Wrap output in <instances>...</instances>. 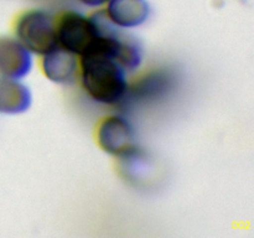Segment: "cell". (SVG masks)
<instances>
[{"label": "cell", "instance_id": "obj_1", "mask_svg": "<svg viewBox=\"0 0 254 238\" xmlns=\"http://www.w3.org/2000/svg\"><path fill=\"white\" fill-rule=\"evenodd\" d=\"M128 72L108 52L93 49L81 56V79L92 99L102 104L122 102L128 91Z\"/></svg>", "mask_w": 254, "mask_h": 238}, {"label": "cell", "instance_id": "obj_2", "mask_svg": "<svg viewBox=\"0 0 254 238\" xmlns=\"http://www.w3.org/2000/svg\"><path fill=\"white\" fill-rule=\"evenodd\" d=\"M16 35L31 54L44 56L59 45L56 20L51 12L44 9L24 12L17 20Z\"/></svg>", "mask_w": 254, "mask_h": 238}, {"label": "cell", "instance_id": "obj_3", "mask_svg": "<svg viewBox=\"0 0 254 238\" xmlns=\"http://www.w3.org/2000/svg\"><path fill=\"white\" fill-rule=\"evenodd\" d=\"M57 42L77 56L94 47L97 31L91 16L78 11H66L57 22Z\"/></svg>", "mask_w": 254, "mask_h": 238}, {"label": "cell", "instance_id": "obj_4", "mask_svg": "<svg viewBox=\"0 0 254 238\" xmlns=\"http://www.w3.org/2000/svg\"><path fill=\"white\" fill-rule=\"evenodd\" d=\"M99 146L109 155L126 159L139 150L133 124L122 116L108 117L98 129Z\"/></svg>", "mask_w": 254, "mask_h": 238}, {"label": "cell", "instance_id": "obj_5", "mask_svg": "<svg viewBox=\"0 0 254 238\" xmlns=\"http://www.w3.org/2000/svg\"><path fill=\"white\" fill-rule=\"evenodd\" d=\"M32 55L19 40L0 37V76L21 79L31 72Z\"/></svg>", "mask_w": 254, "mask_h": 238}, {"label": "cell", "instance_id": "obj_6", "mask_svg": "<svg viewBox=\"0 0 254 238\" xmlns=\"http://www.w3.org/2000/svg\"><path fill=\"white\" fill-rule=\"evenodd\" d=\"M42 69L47 78L54 83H73L78 73L77 55L57 45L51 51L44 55Z\"/></svg>", "mask_w": 254, "mask_h": 238}, {"label": "cell", "instance_id": "obj_7", "mask_svg": "<svg viewBox=\"0 0 254 238\" xmlns=\"http://www.w3.org/2000/svg\"><path fill=\"white\" fill-rule=\"evenodd\" d=\"M106 12L122 29H134L145 24L151 14L149 0H109Z\"/></svg>", "mask_w": 254, "mask_h": 238}, {"label": "cell", "instance_id": "obj_8", "mask_svg": "<svg viewBox=\"0 0 254 238\" xmlns=\"http://www.w3.org/2000/svg\"><path fill=\"white\" fill-rule=\"evenodd\" d=\"M32 94L19 79L0 77V113L20 114L31 107Z\"/></svg>", "mask_w": 254, "mask_h": 238}, {"label": "cell", "instance_id": "obj_9", "mask_svg": "<svg viewBox=\"0 0 254 238\" xmlns=\"http://www.w3.org/2000/svg\"><path fill=\"white\" fill-rule=\"evenodd\" d=\"M171 84H173V78L168 72H153L144 77L141 81H139L133 88L128 87L124 99H130L133 102H144L159 98L171 88Z\"/></svg>", "mask_w": 254, "mask_h": 238}, {"label": "cell", "instance_id": "obj_10", "mask_svg": "<svg viewBox=\"0 0 254 238\" xmlns=\"http://www.w3.org/2000/svg\"><path fill=\"white\" fill-rule=\"evenodd\" d=\"M82 5L87 7H92V9H98V7L104 6L109 0H78Z\"/></svg>", "mask_w": 254, "mask_h": 238}]
</instances>
